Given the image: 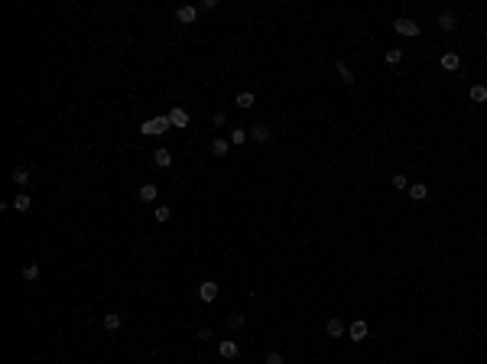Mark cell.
I'll list each match as a JSON object with an SVG mask.
<instances>
[{"label":"cell","mask_w":487,"mask_h":364,"mask_svg":"<svg viewBox=\"0 0 487 364\" xmlns=\"http://www.w3.org/2000/svg\"><path fill=\"white\" fill-rule=\"evenodd\" d=\"M393 33H400V36H419V23L409 20V16H396L393 20Z\"/></svg>","instance_id":"obj_1"},{"label":"cell","mask_w":487,"mask_h":364,"mask_svg":"<svg viewBox=\"0 0 487 364\" xmlns=\"http://www.w3.org/2000/svg\"><path fill=\"white\" fill-rule=\"evenodd\" d=\"M175 20H179L182 26H192L195 20H198V7H192V4H182V7H175Z\"/></svg>","instance_id":"obj_2"},{"label":"cell","mask_w":487,"mask_h":364,"mask_svg":"<svg viewBox=\"0 0 487 364\" xmlns=\"http://www.w3.org/2000/svg\"><path fill=\"white\" fill-rule=\"evenodd\" d=\"M198 299L201 303H215L218 299V283L215 280H201L198 283Z\"/></svg>","instance_id":"obj_3"},{"label":"cell","mask_w":487,"mask_h":364,"mask_svg":"<svg viewBox=\"0 0 487 364\" xmlns=\"http://www.w3.org/2000/svg\"><path fill=\"white\" fill-rule=\"evenodd\" d=\"M331 68H335V75H338V78H341V82H344V85H354V82H357V75H354V72H351V65H348V62H341V59H335V62H331Z\"/></svg>","instance_id":"obj_4"},{"label":"cell","mask_w":487,"mask_h":364,"mask_svg":"<svg viewBox=\"0 0 487 364\" xmlns=\"http://www.w3.org/2000/svg\"><path fill=\"white\" fill-rule=\"evenodd\" d=\"M367 335H370V325L364 322V319H357V322L348 325V338H351V342H364Z\"/></svg>","instance_id":"obj_5"},{"label":"cell","mask_w":487,"mask_h":364,"mask_svg":"<svg viewBox=\"0 0 487 364\" xmlns=\"http://www.w3.org/2000/svg\"><path fill=\"white\" fill-rule=\"evenodd\" d=\"M218 354H221V358H224V361H234L237 354H241V345H237L234 338H224V342L218 345Z\"/></svg>","instance_id":"obj_6"},{"label":"cell","mask_w":487,"mask_h":364,"mask_svg":"<svg viewBox=\"0 0 487 364\" xmlns=\"http://www.w3.org/2000/svg\"><path fill=\"white\" fill-rule=\"evenodd\" d=\"M169 120H172L175 130H185V127L192 124V117H189V111H185V108H172V111H169Z\"/></svg>","instance_id":"obj_7"},{"label":"cell","mask_w":487,"mask_h":364,"mask_svg":"<svg viewBox=\"0 0 487 364\" xmlns=\"http://www.w3.org/2000/svg\"><path fill=\"white\" fill-rule=\"evenodd\" d=\"M439 65L445 68V72H458V68H462V56H458V52H442Z\"/></svg>","instance_id":"obj_8"},{"label":"cell","mask_w":487,"mask_h":364,"mask_svg":"<svg viewBox=\"0 0 487 364\" xmlns=\"http://www.w3.org/2000/svg\"><path fill=\"white\" fill-rule=\"evenodd\" d=\"M250 137L257 140V143H267V140L273 137V130H270V124H253V127H250Z\"/></svg>","instance_id":"obj_9"},{"label":"cell","mask_w":487,"mask_h":364,"mask_svg":"<svg viewBox=\"0 0 487 364\" xmlns=\"http://www.w3.org/2000/svg\"><path fill=\"white\" fill-rule=\"evenodd\" d=\"M409 199L413 202H426L429 199V185L426 182H409Z\"/></svg>","instance_id":"obj_10"},{"label":"cell","mask_w":487,"mask_h":364,"mask_svg":"<svg viewBox=\"0 0 487 364\" xmlns=\"http://www.w3.org/2000/svg\"><path fill=\"white\" fill-rule=\"evenodd\" d=\"M455 26H458V16H455V10H445V13H439V30L451 33Z\"/></svg>","instance_id":"obj_11"},{"label":"cell","mask_w":487,"mask_h":364,"mask_svg":"<svg viewBox=\"0 0 487 364\" xmlns=\"http://www.w3.org/2000/svg\"><path fill=\"white\" fill-rule=\"evenodd\" d=\"M101 325L108 328V332H117V328L123 325V316H120V312H104V319H101Z\"/></svg>","instance_id":"obj_12"},{"label":"cell","mask_w":487,"mask_h":364,"mask_svg":"<svg viewBox=\"0 0 487 364\" xmlns=\"http://www.w3.org/2000/svg\"><path fill=\"white\" fill-rule=\"evenodd\" d=\"M153 163L159 166V169H169V166H172V153H169L166 147H159L156 153H153Z\"/></svg>","instance_id":"obj_13"},{"label":"cell","mask_w":487,"mask_h":364,"mask_svg":"<svg viewBox=\"0 0 487 364\" xmlns=\"http://www.w3.org/2000/svg\"><path fill=\"white\" fill-rule=\"evenodd\" d=\"M325 332H328L331 338H344V335H348V328H344V322H341V319H328Z\"/></svg>","instance_id":"obj_14"},{"label":"cell","mask_w":487,"mask_h":364,"mask_svg":"<svg viewBox=\"0 0 487 364\" xmlns=\"http://www.w3.org/2000/svg\"><path fill=\"white\" fill-rule=\"evenodd\" d=\"M137 195H140V202H146V205H149V202H156V199H159V189H156L153 182H146V185H140V192H137Z\"/></svg>","instance_id":"obj_15"},{"label":"cell","mask_w":487,"mask_h":364,"mask_svg":"<svg viewBox=\"0 0 487 364\" xmlns=\"http://www.w3.org/2000/svg\"><path fill=\"white\" fill-rule=\"evenodd\" d=\"M30 176H33V173H30V169H26V166H16V169H13V176H10V179H13V182H16V185H20V189H23V185H30Z\"/></svg>","instance_id":"obj_16"},{"label":"cell","mask_w":487,"mask_h":364,"mask_svg":"<svg viewBox=\"0 0 487 364\" xmlns=\"http://www.w3.org/2000/svg\"><path fill=\"white\" fill-rule=\"evenodd\" d=\"M153 127H156V137H159V134H166V130L172 127L169 114H156V117H153Z\"/></svg>","instance_id":"obj_17"},{"label":"cell","mask_w":487,"mask_h":364,"mask_svg":"<svg viewBox=\"0 0 487 364\" xmlns=\"http://www.w3.org/2000/svg\"><path fill=\"white\" fill-rule=\"evenodd\" d=\"M383 62H387V65H400V62H403V49H400V46L387 49V52H383Z\"/></svg>","instance_id":"obj_18"},{"label":"cell","mask_w":487,"mask_h":364,"mask_svg":"<svg viewBox=\"0 0 487 364\" xmlns=\"http://www.w3.org/2000/svg\"><path fill=\"white\" fill-rule=\"evenodd\" d=\"M10 208H16V211H30V208H33V199H30L26 192H20V195L13 199V205H10Z\"/></svg>","instance_id":"obj_19"},{"label":"cell","mask_w":487,"mask_h":364,"mask_svg":"<svg viewBox=\"0 0 487 364\" xmlns=\"http://www.w3.org/2000/svg\"><path fill=\"white\" fill-rule=\"evenodd\" d=\"M234 104H237V108H241V111H247V108H253V91H241V94L234 98Z\"/></svg>","instance_id":"obj_20"},{"label":"cell","mask_w":487,"mask_h":364,"mask_svg":"<svg viewBox=\"0 0 487 364\" xmlns=\"http://www.w3.org/2000/svg\"><path fill=\"white\" fill-rule=\"evenodd\" d=\"M244 325H247V319H244V312H231V316H227V328H234V332H241Z\"/></svg>","instance_id":"obj_21"},{"label":"cell","mask_w":487,"mask_h":364,"mask_svg":"<svg viewBox=\"0 0 487 364\" xmlns=\"http://www.w3.org/2000/svg\"><path fill=\"white\" fill-rule=\"evenodd\" d=\"M471 101L474 104H484L487 101V85H471Z\"/></svg>","instance_id":"obj_22"},{"label":"cell","mask_w":487,"mask_h":364,"mask_svg":"<svg viewBox=\"0 0 487 364\" xmlns=\"http://www.w3.org/2000/svg\"><path fill=\"white\" fill-rule=\"evenodd\" d=\"M211 156H227V140L224 137L211 140Z\"/></svg>","instance_id":"obj_23"},{"label":"cell","mask_w":487,"mask_h":364,"mask_svg":"<svg viewBox=\"0 0 487 364\" xmlns=\"http://www.w3.org/2000/svg\"><path fill=\"white\" fill-rule=\"evenodd\" d=\"M23 280L26 283H36L39 280V263H26V267H23Z\"/></svg>","instance_id":"obj_24"},{"label":"cell","mask_w":487,"mask_h":364,"mask_svg":"<svg viewBox=\"0 0 487 364\" xmlns=\"http://www.w3.org/2000/svg\"><path fill=\"white\" fill-rule=\"evenodd\" d=\"M153 215H156V221H159V225H166V221L172 218V208H169V205H156V211H153Z\"/></svg>","instance_id":"obj_25"},{"label":"cell","mask_w":487,"mask_h":364,"mask_svg":"<svg viewBox=\"0 0 487 364\" xmlns=\"http://www.w3.org/2000/svg\"><path fill=\"white\" fill-rule=\"evenodd\" d=\"M390 185H393V189H400V192H406V189H409V179H406L403 173H396L393 179H390Z\"/></svg>","instance_id":"obj_26"},{"label":"cell","mask_w":487,"mask_h":364,"mask_svg":"<svg viewBox=\"0 0 487 364\" xmlns=\"http://www.w3.org/2000/svg\"><path fill=\"white\" fill-rule=\"evenodd\" d=\"M247 137H250V134H247V130H231V143H234V147L247 143Z\"/></svg>","instance_id":"obj_27"},{"label":"cell","mask_w":487,"mask_h":364,"mask_svg":"<svg viewBox=\"0 0 487 364\" xmlns=\"http://www.w3.org/2000/svg\"><path fill=\"white\" fill-rule=\"evenodd\" d=\"M140 134H146V137H156V127H153V117H149V120H143V124H140Z\"/></svg>","instance_id":"obj_28"},{"label":"cell","mask_w":487,"mask_h":364,"mask_svg":"<svg viewBox=\"0 0 487 364\" xmlns=\"http://www.w3.org/2000/svg\"><path fill=\"white\" fill-rule=\"evenodd\" d=\"M215 7H218V0H201V4H198V10H201V13H211Z\"/></svg>","instance_id":"obj_29"},{"label":"cell","mask_w":487,"mask_h":364,"mask_svg":"<svg viewBox=\"0 0 487 364\" xmlns=\"http://www.w3.org/2000/svg\"><path fill=\"white\" fill-rule=\"evenodd\" d=\"M263 364H283V354H279V351H270V354H267V361H263Z\"/></svg>","instance_id":"obj_30"},{"label":"cell","mask_w":487,"mask_h":364,"mask_svg":"<svg viewBox=\"0 0 487 364\" xmlns=\"http://www.w3.org/2000/svg\"><path fill=\"white\" fill-rule=\"evenodd\" d=\"M211 124H215V127H224V114L215 111V114H211Z\"/></svg>","instance_id":"obj_31"},{"label":"cell","mask_w":487,"mask_h":364,"mask_svg":"<svg viewBox=\"0 0 487 364\" xmlns=\"http://www.w3.org/2000/svg\"><path fill=\"white\" fill-rule=\"evenodd\" d=\"M198 338H201V342H208V338H211V328H208V325H201V328H198Z\"/></svg>","instance_id":"obj_32"}]
</instances>
